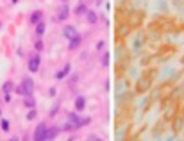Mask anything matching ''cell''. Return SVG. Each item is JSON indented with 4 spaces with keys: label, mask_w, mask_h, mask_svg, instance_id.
Masks as SVG:
<instances>
[{
    "label": "cell",
    "mask_w": 184,
    "mask_h": 141,
    "mask_svg": "<svg viewBox=\"0 0 184 141\" xmlns=\"http://www.w3.org/2000/svg\"><path fill=\"white\" fill-rule=\"evenodd\" d=\"M36 118V111L34 109H29V112H27V120H34Z\"/></svg>",
    "instance_id": "cell-19"
},
{
    "label": "cell",
    "mask_w": 184,
    "mask_h": 141,
    "mask_svg": "<svg viewBox=\"0 0 184 141\" xmlns=\"http://www.w3.org/2000/svg\"><path fill=\"white\" fill-rule=\"evenodd\" d=\"M23 105H25V107H29V109H34V107H36V102H34V98H32V97H25Z\"/></svg>",
    "instance_id": "cell-13"
},
{
    "label": "cell",
    "mask_w": 184,
    "mask_h": 141,
    "mask_svg": "<svg viewBox=\"0 0 184 141\" xmlns=\"http://www.w3.org/2000/svg\"><path fill=\"white\" fill-rule=\"evenodd\" d=\"M0 127H2V131H4V132H7V131H9V121H7V120H2Z\"/></svg>",
    "instance_id": "cell-16"
},
{
    "label": "cell",
    "mask_w": 184,
    "mask_h": 141,
    "mask_svg": "<svg viewBox=\"0 0 184 141\" xmlns=\"http://www.w3.org/2000/svg\"><path fill=\"white\" fill-rule=\"evenodd\" d=\"M63 36L70 41L72 38L79 36V34H77V30H75V27H73V25H64V27H63Z\"/></svg>",
    "instance_id": "cell-6"
},
{
    "label": "cell",
    "mask_w": 184,
    "mask_h": 141,
    "mask_svg": "<svg viewBox=\"0 0 184 141\" xmlns=\"http://www.w3.org/2000/svg\"><path fill=\"white\" fill-rule=\"evenodd\" d=\"M66 121H70L73 127H75V131L79 129V127H82L84 123H90V120L86 118V120H82V118H79V114L77 112H68V120Z\"/></svg>",
    "instance_id": "cell-3"
},
{
    "label": "cell",
    "mask_w": 184,
    "mask_h": 141,
    "mask_svg": "<svg viewBox=\"0 0 184 141\" xmlns=\"http://www.w3.org/2000/svg\"><path fill=\"white\" fill-rule=\"evenodd\" d=\"M11 90H13V82H6L4 84V93H9Z\"/></svg>",
    "instance_id": "cell-18"
},
{
    "label": "cell",
    "mask_w": 184,
    "mask_h": 141,
    "mask_svg": "<svg viewBox=\"0 0 184 141\" xmlns=\"http://www.w3.org/2000/svg\"><path fill=\"white\" fill-rule=\"evenodd\" d=\"M63 129H64V131H75V127H73L72 123H70V121H66V123H64V127H63Z\"/></svg>",
    "instance_id": "cell-20"
},
{
    "label": "cell",
    "mask_w": 184,
    "mask_h": 141,
    "mask_svg": "<svg viewBox=\"0 0 184 141\" xmlns=\"http://www.w3.org/2000/svg\"><path fill=\"white\" fill-rule=\"evenodd\" d=\"M34 141H48L47 139V123H40L34 131Z\"/></svg>",
    "instance_id": "cell-4"
},
{
    "label": "cell",
    "mask_w": 184,
    "mask_h": 141,
    "mask_svg": "<svg viewBox=\"0 0 184 141\" xmlns=\"http://www.w3.org/2000/svg\"><path fill=\"white\" fill-rule=\"evenodd\" d=\"M36 34H38L40 38L45 34V23H43V20H41L40 23H36Z\"/></svg>",
    "instance_id": "cell-15"
},
{
    "label": "cell",
    "mask_w": 184,
    "mask_h": 141,
    "mask_svg": "<svg viewBox=\"0 0 184 141\" xmlns=\"http://www.w3.org/2000/svg\"><path fill=\"white\" fill-rule=\"evenodd\" d=\"M81 43H82V38H81V36H75V38L70 40L68 48H70V50H75V48H79V47H81Z\"/></svg>",
    "instance_id": "cell-7"
},
{
    "label": "cell",
    "mask_w": 184,
    "mask_h": 141,
    "mask_svg": "<svg viewBox=\"0 0 184 141\" xmlns=\"http://www.w3.org/2000/svg\"><path fill=\"white\" fill-rule=\"evenodd\" d=\"M34 47H36V50H43V47H45V45H43V41H41V38H40V40H38V41H36V45H34Z\"/></svg>",
    "instance_id": "cell-21"
},
{
    "label": "cell",
    "mask_w": 184,
    "mask_h": 141,
    "mask_svg": "<svg viewBox=\"0 0 184 141\" xmlns=\"http://www.w3.org/2000/svg\"><path fill=\"white\" fill-rule=\"evenodd\" d=\"M84 107H86V98L84 97H77L75 98V109L77 111H84Z\"/></svg>",
    "instance_id": "cell-9"
},
{
    "label": "cell",
    "mask_w": 184,
    "mask_h": 141,
    "mask_svg": "<svg viewBox=\"0 0 184 141\" xmlns=\"http://www.w3.org/2000/svg\"><path fill=\"white\" fill-rule=\"evenodd\" d=\"M86 13H88V7H86L84 4H79V6L75 7V14H77V16H82V14H86Z\"/></svg>",
    "instance_id": "cell-14"
},
{
    "label": "cell",
    "mask_w": 184,
    "mask_h": 141,
    "mask_svg": "<svg viewBox=\"0 0 184 141\" xmlns=\"http://www.w3.org/2000/svg\"><path fill=\"white\" fill-rule=\"evenodd\" d=\"M41 20H43V13H41V11H34L31 14V23H34V25L40 23Z\"/></svg>",
    "instance_id": "cell-10"
},
{
    "label": "cell",
    "mask_w": 184,
    "mask_h": 141,
    "mask_svg": "<svg viewBox=\"0 0 184 141\" xmlns=\"http://www.w3.org/2000/svg\"><path fill=\"white\" fill-rule=\"evenodd\" d=\"M9 141H18V139H16V138H13V139H9Z\"/></svg>",
    "instance_id": "cell-23"
},
{
    "label": "cell",
    "mask_w": 184,
    "mask_h": 141,
    "mask_svg": "<svg viewBox=\"0 0 184 141\" xmlns=\"http://www.w3.org/2000/svg\"><path fill=\"white\" fill-rule=\"evenodd\" d=\"M40 64H41L40 54H34V55H31V57H29V61H27V68H29V71H32V73H36V71L40 70Z\"/></svg>",
    "instance_id": "cell-2"
},
{
    "label": "cell",
    "mask_w": 184,
    "mask_h": 141,
    "mask_svg": "<svg viewBox=\"0 0 184 141\" xmlns=\"http://www.w3.org/2000/svg\"><path fill=\"white\" fill-rule=\"evenodd\" d=\"M84 16H86V20L90 21V23H97V21H98V16H97V13H93V11H88Z\"/></svg>",
    "instance_id": "cell-12"
},
{
    "label": "cell",
    "mask_w": 184,
    "mask_h": 141,
    "mask_svg": "<svg viewBox=\"0 0 184 141\" xmlns=\"http://www.w3.org/2000/svg\"><path fill=\"white\" fill-rule=\"evenodd\" d=\"M0 114H2V111H0Z\"/></svg>",
    "instance_id": "cell-25"
},
{
    "label": "cell",
    "mask_w": 184,
    "mask_h": 141,
    "mask_svg": "<svg viewBox=\"0 0 184 141\" xmlns=\"http://www.w3.org/2000/svg\"><path fill=\"white\" fill-rule=\"evenodd\" d=\"M61 2H63V4H66V2H68V0H61Z\"/></svg>",
    "instance_id": "cell-24"
},
{
    "label": "cell",
    "mask_w": 184,
    "mask_h": 141,
    "mask_svg": "<svg viewBox=\"0 0 184 141\" xmlns=\"http://www.w3.org/2000/svg\"><path fill=\"white\" fill-rule=\"evenodd\" d=\"M102 64H104V66L109 64V54H104V55H102Z\"/></svg>",
    "instance_id": "cell-22"
},
{
    "label": "cell",
    "mask_w": 184,
    "mask_h": 141,
    "mask_svg": "<svg viewBox=\"0 0 184 141\" xmlns=\"http://www.w3.org/2000/svg\"><path fill=\"white\" fill-rule=\"evenodd\" d=\"M68 16H70V7H68V4H61V6L57 7L56 20H57V21H64V20H68Z\"/></svg>",
    "instance_id": "cell-5"
},
{
    "label": "cell",
    "mask_w": 184,
    "mask_h": 141,
    "mask_svg": "<svg viewBox=\"0 0 184 141\" xmlns=\"http://www.w3.org/2000/svg\"><path fill=\"white\" fill-rule=\"evenodd\" d=\"M16 93H20L23 97H32V93H34V82H32L31 77H25L21 84L16 88Z\"/></svg>",
    "instance_id": "cell-1"
},
{
    "label": "cell",
    "mask_w": 184,
    "mask_h": 141,
    "mask_svg": "<svg viewBox=\"0 0 184 141\" xmlns=\"http://www.w3.org/2000/svg\"><path fill=\"white\" fill-rule=\"evenodd\" d=\"M57 134H59V127H50V129H47V139L52 141Z\"/></svg>",
    "instance_id": "cell-11"
},
{
    "label": "cell",
    "mask_w": 184,
    "mask_h": 141,
    "mask_svg": "<svg viewBox=\"0 0 184 141\" xmlns=\"http://www.w3.org/2000/svg\"><path fill=\"white\" fill-rule=\"evenodd\" d=\"M88 141H102V138L97 136V134H90V136H88Z\"/></svg>",
    "instance_id": "cell-17"
},
{
    "label": "cell",
    "mask_w": 184,
    "mask_h": 141,
    "mask_svg": "<svg viewBox=\"0 0 184 141\" xmlns=\"http://www.w3.org/2000/svg\"><path fill=\"white\" fill-rule=\"evenodd\" d=\"M70 70H72L70 63H68V64H64V66H63V70H59L57 73H56V79H64V77H66V75L70 73Z\"/></svg>",
    "instance_id": "cell-8"
}]
</instances>
